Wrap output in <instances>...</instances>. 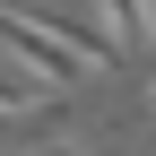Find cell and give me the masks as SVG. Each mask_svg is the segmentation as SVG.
Segmentation results:
<instances>
[{
    "instance_id": "cell-1",
    "label": "cell",
    "mask_w": 156,
    "mask_h": 156,
    "mask_svg": "<svg viewBox=\"0 0 156 156\" xmlns=\"http://www.w3.org/2000/svg\"><path fill=\"white\" fill-rule=\"evenodd\" d=\"M0 61H17L26 78H44L52 95H78V87H95V78L113 69V52L95 44L78 17H35V9H17V0H0Z\"/></svg>"
},
{
    "instance_id": "cell-2",
    "label": "cell",
    "mask_w": 156,
    "mask_h": 156,
    "mask_svg": "<svg viewBox=\"0 0 156 156\" xmlns=\"http://www.w3.org/2000/svg\"><path fill=\"white\" fill-rule=\"evenodd\" d=\"M78 26H87L113 61H130V52L156 44V0H87V17H78Z\"/></svg>"
},
{
    "instance_id": "cell-3",
    "label": "cell",
    "mask_w": 156,
    "mask_h": 156,
    "mask_svg": "<svg viewBox=\"0 0 156 156\" xmlns=\"http://www.w3.org/2000/svg\"><path fill=\"white\" fill-rule=\"evenodd\" d=\"M0 122H44V130H61V122H69V95H52L44 78H26L17 61H0Z\"/></svg>"
},
{
    "instance_id": "cell-4",
    "label": "cell",
    "mask_w": 156,
    "mask_h": 156,
    "mask_svg": "<svg viewBox=\"0 0 156 156\" xmlns=\"http://www.w3.org/2000/svg\"><path fill=\"white\" fill-rule=\"evenodd\" d=\"M9 156H95V139H78V130H44V139H17Z\"/></svg>"
},
{
    "instance_id": "cell-5",
    "label": "cell",
    "mask_w": 156,
    "mask_h": 156,
    "mask_svg": "<svg viewBox=\"0 0 156 156\" xmlns=\"http://www.w3.org/2000/svg\"><path fill=\"white\" fill-rule=\"evenodd\" d=\"M147 113H156V78H147Z\"/></svg>"
}]
</instances>
